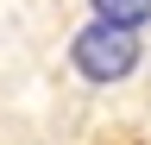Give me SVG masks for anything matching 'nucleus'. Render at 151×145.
I'll use <instances>...</instances> for the list:
<instances>
[{"label":"nucleus","instance_id":"nucleus-2","mask_svg":"<svg viewBox=\"0 0 151 145\" xmlns=\"http://www.w3.org/2000/svg\"><path fill=\"white\" fill-rule=\"evenodd\" d=\"M94 19L120 25V32H145L151 25V0H94Z\"/></svg>","mask_w":151,"mask_h":145},{"label":"nucleus","instance_id":"nucleus-1","mask_svg":"<svg viewBox=\"0 0 151 145\" xmlns=\"http://www.w3.org/2000/svg\"><path fill=\"white\" fill-rule=\"evenodd\" d=\"M69 63L82 82H126L139 69V32H120V25H82L69 38Z\"/></svg>","mask_w":151,"mask_h":145}]
</instances>
